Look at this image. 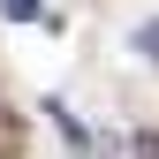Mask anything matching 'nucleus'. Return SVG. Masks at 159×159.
Listing matches in <instances>:
<instances>
[{"label":"nucleus","mask_w":159,"mask_h":159,"mask_svg":"<svg viewBox=\"0 0 159 159\" xmlns=\"http://www.w3.org/2000/svg\"><path fill=\"white\" fill-rule=\"evenodd\" d=\"M0 15H8V23H30V15H38V0H0Z\"/></svg>","instance_id":"1"},{"label":"nucleus","mask_w":159,"mask_h":159,"mask_svg":"<svg viewBox=\"0 0 159 159\" xmlns=\"http://www.w3.org/2000/svg\"><path fill=\"white\" fill-rule=\"evenodd\" d=\"M136 53H144V61H159V23H144V30H136Z\"/></svg>","instance_id":"2"}]
</instances>
